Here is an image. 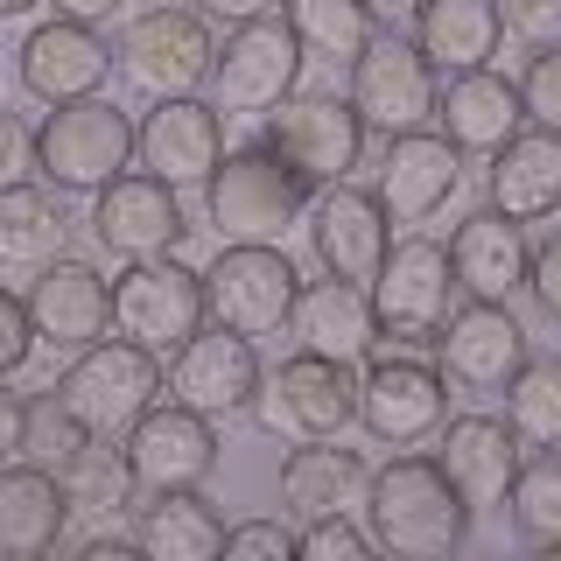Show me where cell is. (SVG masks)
<instances>
[{"label":"cell","instance_id":"6da1fadb","mask_svg":"<svg viewBox=\"0 0 561 561\" xmlns=\"http://www.w3.org/2000/svg\"><path fill=\"white\" fill-rule=\"evenodd\" d=\"M365 534H373L379 554L400 561H449L470 540V505L463 491L443 478L435 456H386V463L365 478Z\"/></svg>","mask_w":561,"mask_h":561},{"label":"cell","instance_id":"7a4b0ae2","mask_svg":"<svg viewBox=\"0 0 561 561\" xmlns=\"http://www.w3.org/2000/svg\"><path fill=\"white\" fill-rule=\"evenodd\" d=\"M309 210V183L295 175L267 140L232 148L204 175V218L218 245H280Z\"/></svg>","mask_w":561,"mask_h":561},{"label":"cell","instance_id":"3957f363","mask_svg":"<svg viewBox=\"0 0 561 561\" xmlns=\"http://www.w3.org/2000/svg\"><path fill=\"white\" fill-rule=\"evenodd\" d=\"M28 169L64 197H92L119 169H134V119L105 92L49 105L43 127L28 134Z\"/></svg>","mask_w":561,"mask_h":561},{"label":"cell","instance_id":"277c9868","mask_svg":"<svg viewBox=\"0 0 561 561\" xmlns=\"http://www.w3.org/2000/svg\"><path fill=\"white\" fill-rule=\"evenodd\" d=\"M57 400L84 421L92 443H119V435L162 400V358L140 351V344H127L113 330V337L70 351V365L57 373Z\"/></svg>","mask_w":561,"mask_h":561},{"label":"cell","instance_id":"5b68a950","mask_svg":"<svg viewBox=\"0 0 561 561\" xmlns=\"http://www.w3.org/2000/svg\"><path fill=\"white\" fill-rule=\"evenodd\" d=\"M365 295H373V316H379V344L435 351V337H443V323H449V295H456L449 245L428 239V232L393 239Z\"/></svg>","mask_w":561,"mask_h":561},{"label":"cell","instance_id":"8992f818","mask_svg":"<svg viewBox=\"0 0 561 561\" xmlns=\"http://www.w3.org/2000/svg\"><path fill=\"white\" fill-rule=\"evenodd\" d=\"M253 421L280 443H330L358 421V365L323 358V351H295L260 379Z\"/></svg>","mask_w":561,"mask_h":561},{"label":"cell","instance_id":"52a82bcc","mask_svg":"<svg viewBox=\"0 0 561 561\" xmlns=\"http://www.w3.org/2000/svg\"><path fill=\"white\" fill-rule=\"evenodd\" d=\"M443 421H449L443 365L421 358V351H400V344H386V351L373 344V358H365V373H358V428L386 449H414V443H428Z\"/></svg>","mask_w":561,"mask_h":561},{"label":"cell","instance_id":"ba28073f","mask_svg":"<svg viewBox=\"0 0 561 561\" xmlns=\"http://www.w3.org/2000/svg\"><path fill=\"white\" fill-rule=\"evenodd\" d=\"M210 323L204 309V274L183 267L175 253H148V260H127L113 274V330L154 358H169L183 337H197Z\"/></svg>","mask_w":561,"mask_h":561},{"label":"cell","instance_id":"9c48e42d","mask_svg":"<svg viewBox=\"0 0 561 561\" xmlns=\"http://www.w3.org/2000/svg\"><path fill=\"white\" fill-rule=\"evenodd\" d=\"M302 295V274L280 245H218V260L204 267V309L210 323L239 330V337H280Z\"/></svg>","mask_w":561,"mask_h":561},{"label":"cell","instance_id":"30bf717a","mask_svg":"<svg viewBox=\"0 0 561 561\" xmlns=\"http://www.w3.org/2000/svg\"><path fill=\"white\" fill-rule=\"evenodd\" d=\"M260 119H267L260 140H267L309 190L344 183V175L365 162V119L351 113V99H337V92H288Z\"/></svg>","mask_w":561,"mask_h":561},{"label":"cell","instance_id":"8fae6325","mask_svg":"<svg viewBox=\"0 0 561 561\" xmlns=\"http://www.w3.org/2000/svg\"><path fill=\"white\" fill-rule=\"evenodd\" d=\"M435 92H443V70H435L400 28H379L365 43V57L351 64V113L365 119V134H414L435 119Z\"/></svg>","mask_w":561,"mask_h":561},{"label":"cell","instance_id":"7c38bea8","mask_svg":"<svg viewBox=\"0 0 561 561\" xmlns=\"http://www.w3.org/2000/svg\"><path fill=\"white\" fill-rule=\"evenodd\" d=\"M260 379H267L260 344L239 337V330H225V323H204L197 337H183V344L169 351V365H162V393L183 400V408H197L204 421L253 414Z\"/></svg>","mask_w":561,"mask_h":561},{"label":"cell","instance_id":"4fadbf2b","mask_svg":"<svg viewBox=\"0 0 561 561\" xmlns=\"http://www.w3.org/2000/svg\"><path fill=\"white\" fill-rule=\"evenodd\" d=\"M309 49L295 43V28L280 14H260V22L225 28L218 57H210V92H218V113H274L280 99L302 84Z\"/></svg>","mask_w":561,"mask_h":561},{"label":"cell","instance_id":"5bb4252c","mask_svg":"<svg viewBox=\"0 0 561 561\" xmlns=\"http://www.w3.org/2000/svg\"><path fill=\"white\" fill-rule=\"evenodd\" d=\"M210 57H218V35H210V14H197V8H148L119 35V70H127L148 99L204 92Z\"/></svg>","mask_w":561,"mask_h":561},{"label":"cell","instance_id":"9a60e30c","mask_svg":"<svg viewBox=\"0 0 561 561\" xmlns=\"http://www.w3.org/2000/svg\"><path fill=\"white\" fill-rule=\"evenodd\" d=\"M302 232H309V253H316V267H323V274L373 288V274H379L386 245H393V218H386L379 190H358V183L344 175V183L309 190Z\"/></svg>","mask_w":561,"mask_h":561},{"label":"cell","instance_id":"2e32d148","mask_svg":"<svg viewBox=\"0 0 561 561\" xmlns=\"http://www.w3.org/2000/svg\"><path fill=\"white\" fill-rule=\"evenodd\" d=\"M119 449H127V463L140 478V499H148V491H190L218 470V421H204L197 408H183V400H154V408L119 435Z\"/></svg>","mask_w":561,"mask_h":561},{"label":"cell","instance_id":"e0dca14e","mask_svg":"<svg viewBox=\"0 0 561 561\" xmlns=\"http://www.w3.org/2000/svg\"><path fill=\"white\" fill-rule=\"evenodd\" d=\"M134 162L148 175H162V183H175V190L204 183V175L225 162V113L197 92L154 99L148 113L134 119Z\"/></svg>","mask_w":561,"mask_h":561},{"label":"cell","instance_id":"ac0fdd59","mask_svg":"<svg viewBox=\"0 0 561 561\" xmlns=\"http://www.w3.org/2000/svg\"><path fill=\"white\" fill-rule=\"evenodd\" d=\"M92 239L119 260H148V253H175L190 239V218H183V197L175 183L148 169H119L105 190H92Z\"/></svg>","mask_w":561,"mask_h":561},{"label":"cell","instance_id":"d6986e66","mask_svg":"<svg viewBox=\"0 0 561 561\" xmlns=\"http://www.w3.org/2000/svg\"><path fill=\"white\" fill-rule=\"evenodd\" d=\"M28 330L43 351H57V358H70V351L99 344L105 330H113V280H105L92 260H49V267H35L28 280Z\"/></svg>","mask_w":561,"mask_h":561},{"label":"cell","instance_id":"ffe728a7","mask_svg":"<svg viewBox=\"0 0 561 561\" xmlns=\"http://www.w3.org/2000/svg\"><path fill=\"white\" fill-rule=\"evenodd\" d=\"M526 358L534 351H526V323L513 316V302H463V309H449L443 337H435V365L463 393H505V379Z\"/></svg>","mask_w":561,"mask_h":561},{"label":"cell","instance_id":"44dd1931","mask_svg":"<svg viewBox=\"0 0 561 561\" xmlns=\"http://www.w3.org/2000/svg\"><path fill=\"white\" fill-rule=\"evenodd\" d=\"M435 435H443V443H435V463L463 491L470 513H505V491H513L519 463H526V443L513 435V421L505 414H456Z\"/></svg>","mask_w":561,"mask_h":561},{"label":"cell","instance_id":"7402d4cb","mask_svg":"<svg viewBox=\"0 0 561 561\" xmlns=\"http://www.w3.org/2000/svg\"><path fill=\"white\" fill-rule=\"evenodd\" d=\"M14 70H22V92L28 99L64 105V99L105 92V78H113V49H105V35L92 22H70V14H57V22L28 28Z\"/></svg>","mask_w":561,"mask_h":561},{"label":"cell","instance_id":"603a6c76","mask_svg":"<svg viewBox=\"0 0 561 561\" xmlns=\"http://www.w3.org/2000/svg\"><path fill=\"white\" fill-rule=\"evenodd\" d=\"M373 190H379V204H386L393 225H428V218H443L449 197L463 190V154H456L443 134H428V127L393 134Z\"/></svg>","mask_w":561,"mask_h":561},{"label":"cell","instance_id":"cb8c5ba5","mask_svg":"<svg viewBox=\"0 0 561 561\" xmlns=\"http://www.w3.org/2000/svg\"><path fill=\"white\" fill-rule=\"evenodd\" d=\"M435 119H443V140L456 154H499L505 140L526 127V105H519V84L484 64V70H456V78H443Z\"/></svg>","mask_w":561,"mask_h":561},{"label":"cell","instance_id":"d4e9b609","mask_svg":"<svg viewBox=\"0 0 561 561\" xmlns=\"http://www.w3.org/2000/svg\"><path fill=\"white\" fill-rule=\"evenodd\" d=\"M526 260H534V245L505 210H470L463 225L449 232V267H456V288L470 295V302H513L526 288Z\"/></svg>","mask_w":561,"mask_h":561},{"label":"cell","instance_id":"484cf974","mask_svg":"<svg viewBox=\"0 0 561 561\" xmlns=\"http://www.w3.org/2000/svg\"><path fill=\"white\" fill-rule=\"evenodd\" d=\"M295 344L302 351H323V358H344V365H365L379 344V316H373V295L358 288V280H302V295H295V316H288Z\"/></svg>","mask_w":561,"mask_h":561},{"label":"cell","instance_id":"4316f807","mask_svg":"<svg viewBox=\"0 0 561 561\" xmlns=\"http://www.w3.org/2000/svg\"><path fill=\"white\" fill-rule=\"evenodd\" d=\"M484 190L491 210H505L513 225H540L561 210V134L548 127H519L499 154H484Z\"/></svg>","mask_w":561,"mask_h":561},{"label":"cell","instance_id":"83f0119b","mask_svg":"<svg viewBox=\"0 0 561 561\" xmlns=\"http://www.w3.org/2000/svg\"><path fill=\"white\" fill-rule=\"evenodd\" d=\"M365 456L344 449L337 435L330 443H295L288 463H280V513L295 519H323V513H358L365 505Z\"/></svg>","mask_w":561,"mask_h":561},{"label":"cell","instance_id":"f1b7e54d","mask_svg":"<svg viewBox=\"0 0 561 561\" xmlns=\"http://www.w3.org/2000/svg\"><path fill=\"white\" fill-rule=\"evenodd\" d=\"M70 526V499H64V478L43 463H22L8 456L0 463V554H49Z\"/></svg>","mask_w":561,"mask_h":561},{"label":"cell","instance_id":"f546056e","mask_svg":"<svg viewBox=\"0 0 561 561\" xmlns=\"http://www.w3.org/2000/svg\"><path fill=\"white\" fill-rule=\"evenodd\" d=\"M134 548L148 561H210V554H225V519L204 499V484L148 491L134 505Z\"/></svg>","mask_w":561,"mask_h":561},{"label":"cell","instance_id":"4dcf8cb0","mask_svg":"<svg viewBox=\"0 0 561 561\" xmlns=\"http://www.w3.org/2000/svg\"><path fill=\"white\" fill-rule=\"evenodd\" d=\"M414 49L428 57L443 78L456 70H484L505 43V22H499V0H421L414 14Z\"/></svg>","mask_w":561,"mask_h":561},{"label":"cell","instance_id":"1f68e13d","mask_svg":"<svg viewBox=\"0 0 561 561\" xmlns=\"http://www.w3.org/2000/svg\"><path fill=\"white\" fill-rule=\"evenodd\" d=\"M70 253V210H64V190H49L43 175L35 183H0V267H49V260Z\"/></svg>","mask_w":561,"mask_h":561},{"label":"cell","instance_id":"d6a6232c","mask_svg":"<svg viewBox=\"0 0 561 561\" xmlns=\"http://www.w3.org/2000/svg\"><path fill=\"white\" fill-rule=\"evenodd\" d=\"M64 478V499H70V519H127L140 505V478L127 463V449L119 443H84L70 463L57 470Z\"/></svg>","mask_w":561,"mask_h":561},{"label":"cell","instance_id":"836d02e7","mask_svg":"<svg viewBox=\"0 0 561 561\" xmlns=\"http://www.w3.org/2000/svg\"><path fill=\"white\" fill-rule=\"evenodd\" d=\"M280 22L295 28V43L323 64H358L365 43L379 35V22L365 14V0H280Z\"/></svg>","mask_w":561,"mask_h":561},{"label":"cell","instance_id":"e575fe53","mask_svg":"<svg viewBox=\"0 0 561 561\" xmlns=\"http://www.w3.org/2000/svg\"><path fill=\"white\" fill-rule=\"evenodd\" d=\"M505 513H513V534L534 554H561V449L526 456L513 491H505Z\"/></svg>","mask_w":561,"mask_h":561},{"label":"cell","instance_id":"d590c367","mask_svg":"<svg viewBox=\"0 0 561 561\" xmlns=\"http://www.w3.org/2000/svg\"><path fill=\"white\" fill-rule=\"evenodd\" d=\"M505 421L526 449H561V358H526L505 379Z\"/></svg>","mask_w":561,"mask_h":561},{"label":"cell","instance_id":"8d00e7d4","mask_svg":"<svg viewBox=\"0 0 561 561\" xmlns=\"http://www.w3.org/2000/svg\"><path fill=\"white\" fill-rule=\"evenodd\" d=\"M84 443H92V435H84V421L57 400V386H49V393H28V414H22V463L64 470Z\"/></svg>","mask_w":561,"mask_h":561},{"label":"cell","instance_id":"74e56055","mask_svg":"<svg viewBox=\"0 0 561 561\" xmlns=\"http://www.w3.org/2000/svg\"><path fill=\"white\" fill-rule=\"evenodd\" d=\"M295 554H309V561H365L379 548H373V534H365L351 513H323V519L295 526Z\"/></svg>","mask_w":561,"mask_h":561},{"label":"cell","instance_id":"f35d334b","mask_svg":"<svg viewBox=\"0 0 561 561\" xmlns=\"http://www.w3.org/2000/svg\"><path fill=\"white\" fill-rule=\"evenodd\" d=\"M519 105H526V127H548L561 134V43L534 49L519 70Z\"/></svg>","mask_w":561,"mask_h":561},{"label":"cell","instance_id":"ab89813d","mask_svg":"<svg viewBox=\"0 0 561 561\" xmlns=\"http://www.w3.org/2000/svg\"><path fill=\"white\" fill-rule=\"evenodd\" d=\"M288 554H295V526L288 519L225 526V561H288Z\"/></svg>","mask_w":561,"mask_h":561},{"label":"cell","instance_id":"60d3db41","mask_svg":"<svg viewBox=\"0 0 561 561\" xmlns=\"http://www.w3.org/2000/svg\"><path fill=\"white\" fill-rule=\"evenodd\" d=\"M499 22L526 49H548V43H561V0H499Z\"/></svg>","mask_w":561,"mask_h":561},{"label":"cell","instance_id":"b9f144b4","mask_svg":"<svg viewBox=\"0 0 561 561\" xmlns=\"http://www.w3.org/2000/svg\"><path fill=\"white\" fill-rule=\"evenodd\" d=\"M35 358V330H28V302L0 280V379H14Z\"/></svg>","mask_w":561,"mask_h":561},{"label":"cell","instance_id":"7bdbcfd3","mask_svg":"<svg viewBox=\"0 0 561 561\" xmlns=\"http://www.w3.org/2000/svg\"><path fill=\"white\" fill-rule=\"evenodd\" d=\"M526 295L561 323V232H548L534 245V260H526Z\"/></svg>","mask_w":561,"mask_h":561},{"label":"cell","instance_id":"ee69618b","mask_svg":"<svg viewBox=\"0 0 561 561\" xmlns=\"http://www.w3.org/2000/svg\"><path fill=\"white\" fill-rule=\"evenodd\" d=\"M190 8L225 22V28H239V22H260V14H280V0H190Z\"/></svg>","mask_w":561,"mask_h":561},{"label":"cell","instance_id":"f6af8a7d","mask_svg":"<svg viewBox=\"0 0 561 561\" xmlns=\"http://www.w3.org/2000/svg\"><path fill=\"white\" fill-rule=\"evenodd\" d=\"M22 162H28V134H22V119L0 105V183H14V175H22Z\"/></svg>","mask_w":561,"mask_h":561},{"label":"cell","instance_id":"bcb514c9","mask_svg":"<svg viewBox=\"0 0 561 561\" xmlns=\"http://www.w3.org/2000/svg\"><path fill=\"white\" fill-rule=\"evenodd\" d=\"M22 414H28V393H8V379H0V463L22 456Z\"/></svg>","mask_w":561,"mask_h":561},{"label":"cell","instance_id":"7dc6e473","mask_svg":"<svg viewBox=\"0 0 561 561\" xmlns=\"http://www.w3.org/2000/svg\"><path fill=\"white\" fill-rule=\"evenodd\" d=\"M57 14H70V22H113V14H127V0H49Z\"/></svg>","mask_w":561,"mask_h":561},{"label":"cell","instance_id":"c3c4849f","mask_svg":"<svg viewBox=\"0 0 561 561\" xmlns=\"http://www.w3.org/2000/svg\"><path fill=\"white\" fill-rule=\"evenodd\" d=\"M78 554H84V561H127V554H140V548H134V534H92Z\"/></svg>","mask_w":561,"mask_h":561},{"label":"cell","instance_id":"681fc988","mask_svg":"<svg viewBox=\"0 0 561 561\" xmlns=\"http://www.w3.org/2000/svg\"><path fill=\"white\" fill-rule=\"evenodd\" d=\"M365 14H373L379 28H408L414 14H421V0H365Z\"/></svg>","mask_w":561,"mask_h":561},{"label":"cell","instance_id":"f907efd6","mask_svg":"<svg viewBox=\"0 0 561 561\" xmlns=\"http://www.w3.org/2000/svg\"><path fill=\"white\" fill-rule=\"evenodd\" d=\"M43 0H0V22H14V14H35Z\"/></svg>","mask_w":561,"mask_h":561}]
</instances>
